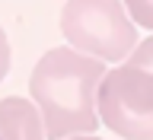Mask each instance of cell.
Wrapping results in <instances>:
<instances>
[{"instance_id":"cell-1","label":"cell","mask_w":153,"mask_h":140,"mask_svg":"<svg viewBox=\"0 0 153 140\" xmlns=\"http://www.w3.org/2000/svg\"><path fill=\"white\" fill-rule=\"evenodd\" d=\"M102 76L105 61L76 48H51L38 57L29 76V93L42 115L45 137L64 140L74 134H93L99 127L96 89Z\"/></svg>"},{"instance_id":"cell-2","label":"cell","mask_w":153,"mask_h":140,"mask_svg":"<svg viewBox=\"0 0 153 140\" xmlns=\"http://www.w3.org/2000/svg\"><path fill=\"white\" fill-rule=\"evenodd\" d=\"M61 32L70 48L108 64L124 61L137 45V26L121 0H67L61 10Z\"/></svg>"},{"instance_id":"cell-3","label":"cell","mask_w":153,"mask_h":140,"mask_svg":"<svg viewBox=\"0 0 153 140\" xmlns=\"http://www.w3.org/2000/svg\"><path fill=\"white\" fill-rule=\"evenodd\" d=\"M96 115L124 140H153V76L131 64L105 70L96 89Z\"/></svg>"},{"instance_id":"cell-4","label":"cell","mask_w":153,"mask_h":140,"mask_svg":"<svg viewBox=\"0 0 153 140\" xmlns=\"http://www.w3.org/2000/svg\"><path fill=\"white\" fill-rule=\"evenodd\" d=\"M0 140H45L35 102H26L22 96L0 99Z\"/></svg>"},{"instance_id":"cell-5","label":"cell","mask_w":153,"mask_h":140,"mask_svg":"<svg viewBox=\"0 0 153 140\" xmlns=\"http://www.w3.org/2000/svg\"><path fill=\"white\" fill-rule=\"evenodd\" d=\"M124 10L134 26H143L153 32V0H124Z\"/></svg>"},{"instance_id":"cell-6","label":"cell","mask_w":153,"mask_h":140,"mask_svg":"<svg viewBox=\"0 0 153 140\" xmlns=\"http://www.w3.org/2000/svg\"><path fill=\"white\" fill-rule=\"evenodd\" d=\"M128 64L137 67V70H147V73L153 76V35L147 38V41H137L131 51V57H128Z\"/></svg>"},{"instance_id":"cell-7","label":"cell","mask_w":153,"mask_h":140,"mask_svg":"<svg viewBox=\"0 0 153 140\" xmlns=\"http://www.w3.org/2000/svg\"><path fill=\"white\" fill-rule=\"evenodd\" d=\"M7 73H10V38L0 26V83L7 80Z\"/></svg>"},{"instance_id":"cell-8","label":"cell","mask_w":153,"mask_h":140,"mask_svg":"<svg viewBox=\"0 0 153 140\" xmlns=\"http://www.w3.org/2000/svg\"><path fill=\"white\" fill-rule=\"evenodd\" d=\"M64 140H99V137H93V134H74V137H64Z\"/></svg>"}]
</instances>
